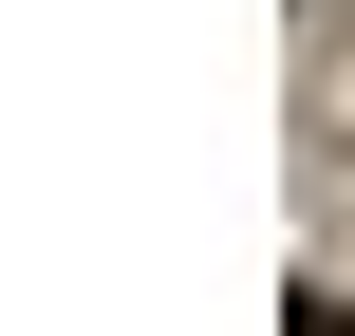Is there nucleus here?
Masks as SVG:
<instances>
[{
	"label": "nucleus",
	"mask_w": 355,
	"mask_h": 336,
	"mask_svg": "<svg viewBox=\"0 0 355 336\" xmlns=\"http://www.w3.org/2000/svg\"><path fill=\"white\" fill-rule=\"evenodd\" d=\"M300 336H337V299H300Z\"/></svg>",
	"instance_id": "f257e3e1"
}]
</instances>
